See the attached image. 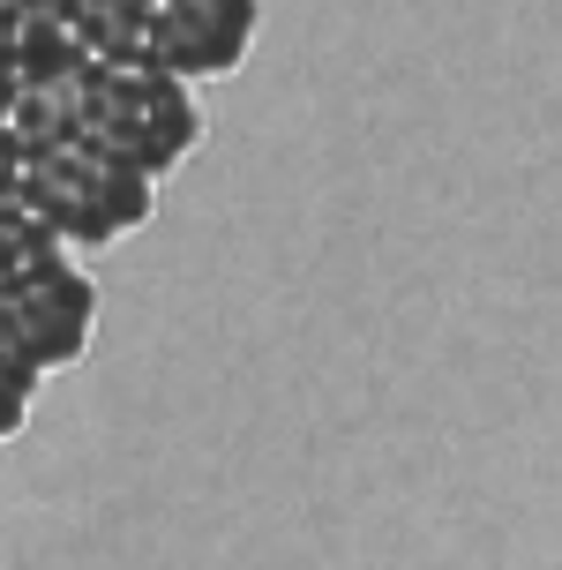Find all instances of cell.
<instances>
[{"instance_id": "3", "label": "cell", "mask_w": 562, "mask_h": 570, "mask_svg": "<svg viewBox=\"0 0 562 570\" xmlns=\"http://www.w3.org/2000/svg\"><path fill=\"white\" fill-rule=\"evenodd\" d=\"M23 196L68 248H106V240H120V218H112L106 203L83 196L76 180H60V173H46V166H23Z\"/></svg>"}, {"instance_id": "4", "label": "cell", "mask_w": 562, "mask_h": 570, "mask_svg": "<svg viewBox=\"0 0 562 570\" xmlns=\"http://www.w3.org/2000/svg\"><path fill=\"white\" fill-rule=\"evenodd\" d=\"M8 128L23 136L30 158H38V150H53V142H68V106H60V90H53V83H16Z\"/></svg>"}, {"instance_id": "7", "label": "cell", "mask_w": 562, "mask_h": 570, "mask_svg": "<svg viewBox=\"0 0 562 570\" xmlns=\"http://www.w3.org/2000/svg\"><path fill=\"white\" fill-rule=\"evenodd\" d=\"M8 106H16V76H0V128H8Z\"/></svg>"}, {"instance_id": "5", "label": "cell", "mask_w": 562, "mask_h": 570, "mask_svg": "<svg viewBox=\"0 0 562 570\" xmlns=\"http://www.w3.org/2000/svg\"><path fill=\"white\" fill-rule=\"evenodd\" d=\"M23 405H30V399H8V391H0V443H8V435L23 428Z\"/></svg>"}, {"instance_id": "6", "label": "cell", "mask_w": 562, "mask_h": 570, "mask_svg": "<svg viewBox=\"0 0 562 570\" xmlns=\"http://www.w3.org/2000/svg\"><path fill=\"white\" fill-rule=\"evenodd\" d=\"M16 180H23V166H16V158H8V150H0V196H8V188H16Z\"/></svg>"}, {"instance_id": "2", "label": "cell", "mask_w": 562, "mask_h": 570, "mask_svg": "<svg viewBox=\"0 0 562 570\" xmlns=\"http://www.w3.org/2000/svg\"><path fill=\"white\" fill-rule=\"evenodd\" d=\"M30 166H46V173H60V180H76L83 196H98L112 218H120V233L150 218V173L128 166V158H112V150H98V142H83V136L53 142V150H38Z\"/></svg>"}, {"instance_id": "1", "label": "cell", "mask_w": 562, "mask_h": 570, "mask_svg": "<svg viewBox=\"0 0 562 570\" xmlns=\"http://www.w3.org/2000/svg\"><path fill=\"white\" fill-rule=\"evenodd\" d=\"M255 23H263L255 0H158L150 8V60L188 76V83L233 76L248 60Z\"/></svg>"}]
</instances>
